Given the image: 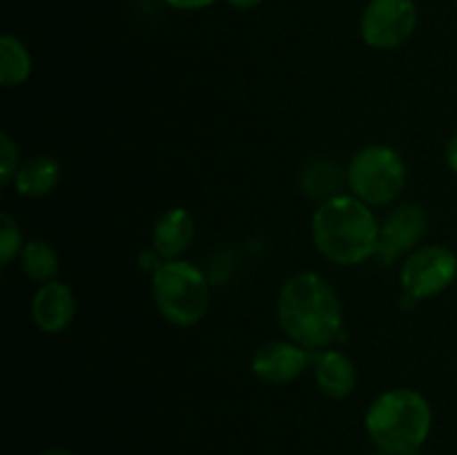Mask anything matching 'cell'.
Segmentation results:
<instances>
[{"instance_id":"23","label":"cell","mask_w":457,"mask_h":455,"mask_svg":"<svg viewBox=\"0 0 457 455\" xmlns=\"http://www.w3.org/2000/svg\"><path fill=\"white\" fill-rule=\"evenodd\" d=\"M373 455H386V453H373Z\"/></svg>"},{"instance_id":"6","label":"cell","mask_w":457,"mask_h":455,"mask_svg":"<svg viewBox=\"0 0 457 455\" xmlns=\"http://www.w3.org/2000/svg\"><path fill=\"white\" fill-rule=\"evenodd\" d=\"M457 277V257L446 245H420L402 261L400 279L411 297L428 299L445 293Z\"/></svg>"},{"instance_id":"1","label":"cell","mask_w":457,"mask_h":455,"mask_svg":"<svg viewBox=\"0 0 457 455\" xmlns=\"http://www.w3.org/2000/svg\"><path fill=\"white\" fill-rule=\"evenodd\" d=\"M277 321L286 339L311 352H320L330 348L342 333V302L321 275L312 270L297 272L281 285Z\"/></svg>"},{"instance_id":"7","label":"cell","mask_w":457,"mask_h":455,"mask_svg":"<svg viewBox=\"0 0 457 455\" xmlns=\"http://www.w3.org/2000/svg\"><path fill=\"white\" fill-rule=\"evenodd\" d=\"M418 27L413 0H370L360 21V34L369 47L391 52L402 47Z\"/></svg>"},{"instance_id":"8","label":"cell","mask_w":457,"mask_h":455,"mask_svg":"<svg viewBox=\"0 0 457 455\" xmlns=\"http://www.w3.org/2000/svg\"><path fill=\"white\" fill-rule=\"evenodd\" d=\"M428 217L422 205L402 203L379 226V241L375 257L382 263H391L402 254H411L420 248V241L427 235Z\"/></svg>"},{"instance_id":"9","label":"cell","mask_w":457,"mask_h":455,"mask_svg":"<svg viewBox=\"0 0 457 455\" xmlns=\"http://www.w3.org/2000/svg\"><path fill=\"white\" fill-rule=\"evenodd\" d=\"M312 355L315 352L306 351L290 339H277L257 348L250 361V370L263 384L281 386L295 382L312 364Z\"/></svg>"},{"instance_id":"11","label":"cell","mask_w":457,"mask_h":455,"mask_svg":"<svg viewBox=\"0 0 457 455\" xmlns=\"http://www.w3.org/2000/svg\"><path fill=\"white\" fill-rule=\"evenodd\" d=\"M312 375L320 391L330 400H346L360 379L351 357L335 348H324L312 355Z\"/></svg>"},{"instance_id":"2","label":"cell","mask_w":457,"mask_h":455,"mask_svg":"<svg viewBox=\"0 0 457 455\" xmlns=\"http://www.w3.org/2000/svg\"><path fill=\"white\" fill-rule=\"evenodd\" d=\"M317 252L337 266H357L378 252L379 223L370 205L353 194H337L317 205L311 221Z\"/></svg>"},{"instance_id":"22","label":"cell","mask_w":457,"mask_h":455,"mask_svg":"<svg viewBox=\"0 0 457 455\" xmlns=\"http://www.w3.org/2000/svg\"><path fill=\"white\" fill-rule=\"evenodd\" d=\"M40 455H79V453H74V451H70V449H47V451H43Z\"/></svg>"},{"instance_id":"20","label":"cell","mask_w":457,"mask_h":455,"mask_svg":"<svg viewBox=\"0 0 457 455\" xmlns=\"http://www.w3.org/2000/svg\"><path fill=\"white\" fill-rule=\"evenodd\" d=\"M445 159H446V165H449V168L457 174V134H453V138H451L449 145H446Z\"/></svg>"},{"instance_id":"12","label":"cell","mask_w":457,"mask_h":455,"mask_svg":"<svg viewBox=\"0 0 457 455\" xmlns=\"http://www.w3.org/2000/svg\"><path fill=\"white\" fill-rule=\"evenodd\" d=\"M196 236V221L186 208H170L156 219L152 230V248L163 261L181 259Z\"/></svg>"},{"instance_id":"10","label":"cell","mask_w":457,"mask_h":455,"mask_svg":"<svg viewBox=\"0 0 457 455\" xmlns=\"http://www.w3.org/2000/svg\"><path fill=\"white\" fill-rule=\"evenodd\" d=\"M31 319L36 328L47 335H58L71 326L76 317V294L62 281L40 284L31 297Z\"/></svg>"},{"instance_id":"4","label":"cell","mask_w":457,"mask_h":455,"mask_svg":"<svg viewBox=\"0 0 457 455\" xmlns=\"http://www.w3.org/2000/svg\"><path fill=\"white\" fill-rule=\"evenodd\" d=\"M152 299L168 324L190 328L208 312L210 281L192 261L170 259L152 275Z\"/></svg>"},{"instance_id":"19","label":"cell","mask_w":457,"mask_h":455,"mask_svg":"<svg viewBox=\"0 0 457 455\" xmlns=\"http://www.w3.org/2000/svg\"><path fill=\"white\" fill-rule=\"evenodd\" d=\"M170 7L179 9V12H196V9H205L214 4L217 0H165Z\"/></svg>"},{"instance_id":"3","label":"cell","mask_w":457,"mask_h":455,"mask_svg":"<svg viewBox=\"0 0 457 455\" xmlns=\"http://www.w3.org/2000/svg\"><path fill=\"white\" fill-rule=\"evenodd\" d=\"M364 426L379 453H418L431 435V401L415 388H391L370 401Z\"/></svg>"},{"instance_id":"18","label":"cell","mask_w":457,"mask_h":455,"mask_svg":"<svg viewBox=\"0 0 457 455\" xmlns=\"http://www.w3.org/2000/svg\"><path fill=\"white\" fill-rule=\"evenodd\" d=\"M18 168H21V152H18L13 138L7 132H3L0 134V183L4 187L12 186Z\"/></svg>"},{"instance_id":"21","label":"cell","mask_w":457,"mask_h":455,"mask_svg":"<svg viewBox=\"0 0 457 455\" xmlns=\"http://www.w3.org/2000/svg\"><path fill=\"white\" fill-rule=\"evenodd\" d=\"M263 0H228V4H232V7L237 9H254L257 4H262Z\"/></svg>"},{"instance_id":"24","label":"cell","mask_w":457,"mask_h":455,"mask_svg":"<svg viewBox=\"0 0 457 455\" xmlns=\"http://www.w3.org/2000/svg\"><path fill=\"white\" fill-rule=\"evenodd\" d=\"M411 455H420V453H411Z\"/></svg>"},{"instance_id":"15","label":"cell","mask_w":457,"mask_h":455,"mask_svg":"<svg viewBox=\"0 0 457 455\" xmlns=\"http://www.w3.org/2000/svg\"><path fill=\"white\" fill-rule=\"evenodd\" d=\"M18 259H21L22 272L38 285L56 279L58 270H61L58 252L43 239L27 241Z\"/></svg>"},{"instance_id":"14","label":"cell","mask_w":457,"mask_h":455,"mask_svg":"<svg viewBox=\"0 0 457 455\" xmlns=\"http://www.w3.org/2000/svg\"><path fill=\"white\" fill-rule=\"evenodd\" d=\"M31 76V54L18 36L4 34L0 38V83L3 87H18Z\"/></svg>"},{"instance_id":"17","label":"cell","mask_w":457,"mask_h":455,"mask_svg":"<svg viewBox=\"0 0 457 455\" xmlns=\"http://www.w3.org/2000/svg\"><path fill=\"white\" fill-rule=\"evenodd\" d=\"M25 241H22V230L16 219L9 212L0 214V261L9 266L16 257H21Z\"/></svg>"},{"instance_id":"16","label":"cell","mask_w":457,"mask_h":455,"mask_svg":"<svg viewBox=\"0 0 457 455\" xmlns=\"http://www.w3.org/2000/svg\"><path fill=\"white\" fill-rule=\"evenodd\" d=\"M302 186L306 190L308 196H315V199H330V196L342 194L339 187H342V172L335 163L330 161H315L306 168V172L302 174Z\"/></svg>"},{"instance_id":"5","label":"cell","mask_w":457,"mask_h":455,"mask_svg":"<svg viewBox=\"0 0 457 455\" xmlns=\"http://www.w3.org/2000/svg\"><path fill=\"white\" fill-rule=\"evenodd\" d=\"M406 163L397 150L388 145H369L353 156L346 170L351 194L370 208H382L400 199L406 187Z\"/></svg>"},{"instance_id":"13","label":"cell","mask_w":457,"mask_h":455,"mask_svg":"<svg viewBox=\"0 0 457 455\" xmlns=\"http://www.w3.org/2000/svg\"><path fill=\"white\" fill-rule=\"evenodd\" d=\"M61 163L54 156L36 154L21 163L12 186L25 199H43L56 190L61 183Z\"/></svg>"}]
</instances>
